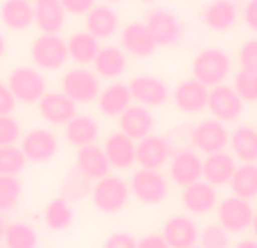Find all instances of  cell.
<instances>
[{
    "label": "cell",
    "instance_id": "cell-1",
    "mask_svg": "<svg viewBox=\"0 0 257 248\" xmlns=\"http://www.w3.org/2000/svg\"><path fill=\"white\" fill-rule=\"evenodd\" d=\"M232 72V61L223 50L205 48L194 54L192 59V77L201 81L208 88H214L219 84H226V79Z\"/></svg>",
    "mask_w": 257,
    "mask_h": 248
},
{
    "label": "cell",
    "instance_id": "cell-2",
    "mask_svg": "<svg viewBox=\"0 0 257 248\" xmlns=\"http://www.w3.org/2000/svg\"><path fill=\"white\" fill-rule=\"evenodd\" d=\"M93 205L104 214H115L120 210L126 208L128 199H131V190H128V183L120 176H104L99 181H95L93 190Z\"/></svg>",
    "mask_w": 257,
    "mask_h": 248
},
{
    "label": "cell",
    "instance_id": "cell-3",
    "mask_svg": "<svg viewBox=\"0 0 257 248\" xmlns=\"http://www.w3.org/2000/svg\"><path fill=\"white\" fill-rule=\"evenodd\" d=\"M128 190L140 203L145 205H158L167 199L169 194V181L158 172V169H138L133 172L128 181Z\"/></svg>",
    "mask_w": 257,
    "mask_h": 248
},
{
    "label": "cell",
    "instance_id": "cell-4",
    "mask_svg": "<svg viewBox=\"0 0 257 248\" xmlns=\"http://www.w3.org/2000/svg\"><path fill=\"white\" fill-rule=\"evenodd\" d=\"M99 90V77L95 75V70H88L86 66H77L72 70H68L61 77V93L68 95L75 104H90L97 99Z\"/></svg>",
    "mask_w": 257,
    "mask_h": 248
},
{
    "label": "cell",
    "instance_id": "cell-5",
    "mask_svg": "<svg viewBox=\"0 0 257 248\" xmlns=\"http://www.w3.org/2000/svg\"><path fill=\"white\" fill-rule=\"evenodd\" d=\"M30 57L36 68L41 70H59L66 66L68 57V43L59 34H41L30 45Z\"/></svg>",
    "mask_w": 257,
    "mask_h": 248
},
{
    "label": "cell",
    "instance_id": "cell-6",
    "mask_svg": "<svg viewBox=\"0 0 257 248\" xmlns=\"http://www.w3.org/2000/svg\"><path fill=\"white\" fill-rule=\"evenodd\" d=\"M214 212H217V223L230 235L248 230L255 217V208L250 205V201L239 199V196H226L217 203Z\"/></svg>",
    "mask_w": 257,
    "mask_h": 248
},
{
    "label": "cell",
    "instance_id": "cell-7",
    "mask_svg": "<svg viewBox=\"0 0 257 248\" xmlns=\"http://www.w3.org/2000/svg\"><path fill=\"white\" fill-rule=\"evenodd\" d=\"M7 86L12 90V95L16 97V102L21 104H39V99L48 93L45 77L30 66L16 68V70L9 72Z\"/></svg>",
    "mask_w": 257,
    "mask_h": 248
},
{
    "label": "cell",
    "instance_id": "cell-8",
    "mask_svg": "<svg viewBox=\"0 0 257 248\" xmlns=\"http://www.w3.org/2000/svg\"><path fill=\"white\" fill-rule=\"evenodd\" d=\"M169 181L176 183L178 187H187L196 181H203V158L196 149L183 147V149L172 151L169 158Z\"/></svg>",
    "mask_w": 257,
    "mask_h": 248
},
{
    "label": "cell",
    "instance_id": "cell-9",
    "mask_svg": "<svg viewBox=\"0 0 257 248\" xmlns=\"http://www.w3.org/2000/svg\"><path fill=\"white\" fill-rule=\"evenodd\" d=\"M190 140L194 145L196 151L201 154H217V151H226L228 140H230V131L226 129V124L208 117L194 124V129L190 131Z\"/></svg>",
    "mask_w": 257,
    "mask_h": 248
},
{
    "label": "cell",
    "instance_id": "cell-10",
    "mask_svg": "<svg viewBox=\"0 0 257 248\" xmlns=\"http://www.w3.org/2000/svg\"><path fill=\"white\" fill-rule=\"evenodd\" d=\"M205 108L210 111V117H214V120L223 124H232L239 120L241 113H244V102L239 99V95L235 93L232 86L219 84L214 88H210L208 106Z\"/></svg>",
    "mask_w": 257,
    "mask_h": 248
},
{
    "label": "cell",
    "instance_id": "cell-11",
    "mask_svg": "<svg viewBox=\"0 0 257 248\" xmlns=\"http://www.w3.org/2000/svg\"><path fill=\"white\" fill-rule=\"evenodd\" d=\"M128 90H131L133 102L140 104V106H147V108L163 106V104L169 102V86L154 75L133 77L131 84H128Z\"/></svg>",
    "mask_w": 257,
    "mask_h": 248
},
{
    "label": "cell",
    "instance_id": "cell-12",
    "mask_svg": "<svg viewBox=\"0 0 257 248\" xmlns=\"http://www.w3.org/2000/svg\"><path fill=\"white\" fill-rule=\"evenodd\" d=\"M145 25H147V30H149L156 45H174V43H178L183 36L181 21H178L176 14L169 12V9H154V12H149Z\"/></svg>",
    "mask_w": 257,
    "mask_h": 248
},
{
    "label": "cell",
    "instance_id": "cell-13",
    "mask_svg": "<svg viewBox=\"0 0 257 248\" xmlns=\"http://www.w3.org/2000/svg\"><path fill=\"white\" fill-rule=\"evenodd\" d=\"M172 142L163 136H147L136 142V163L142 169H158L165 167L172 158Z\"/></svg>",
    "mask_w": 257,
    "mask_h": 248
},
{
    "label": "cell",
    "instance_id": "cell-14",
    "mask_svg": "<svg viewBox=\"0 0 257 248\" xmlns=\"http://www.w3.org/2000/svg\"><path fill=\"white\" fill-rule=\"evenodd\" d=\"M21 149L25 154L27 163H48L57 156L59 151V140L52 131L48 129H32L23 136Z\"/></svg>",
    "mask_w": 257,
    "mask_h": 248
},
{
    "label": "cell",
    "instance_id": "cell-15",
    "mask_svg": "<svg viewBox=\"0 0 257 248\" xmlns=\"http://www.w3.org/2000/svg\"><path fill=\"white\" fill-rule=\"evenodd\" d=\"M208 93H210L208 86H203L201 81H196L192 77V79H183L172 90V102L181 113L196 115V113L205 111V106H208Z\"/></svg>",
    "mask_w": 257,
    "mask_h": 248
},
{
    "label": "cell",
    "instance_id": "cell-16",
    "mask_svg": "<svg viewBox=\"0 0 257 248\" xmlns=\"http://www.w3.org/2000/svg\"><path fill=\"white\" fill-rule=\"evenodd\" d=\"M181 203H183V208H185L187 214H194V217L208 214V212H212L219 203L217 187L205 183V181H196V183H192V185L183 187Z\"/></svg>",
    "mask_w": 257,
    "mask_h": 248
},
{
    "label": "cell",
    "instance_id": "cell-17",
    "mask_svg": "<svg viewBox=\"0 0 257 248\" xmlns=\"http://www.w3.org/2000/svg\"><path fill=\"white\" fill-rule=\"evenodd\" d=\"M163 239L167 241L169 248H192L199 244V226L194 223L192 217L185 214H176L169 217L163 223Z\"/></svg>",
    "mask_w": 257,
    "mask_h": 248
},
{
    "label": "cell",
    "instance_id": "cell-18",
    "mask_svg": "<svg viewBox=\"0 0 257 248\" xmlns=\"http://www.w3.org/2000/svg\"><path fill=\"white\" fill-rule=\"evenodd\" d=\"M39 115L50 124H63L66 127L77 115V104L68 95H63L61 90H52V93H45L39 99Z\"/></svg>",
    "mask_w": 257,
    "mask_h": 248
},
{
    "label": "cell",
    "instance_id": "cell-19",
    "mask_svg": "<svg viewBox=\"0 0 257 248\" xmlns=\"http://www.w3.org/2000/svg\"><path fill=\"white\" fill-rule=\"evenodd\" d=\"M120 131L128 136L131 140H142V138L151 136L154 133V127H156V120L151 115V108L147 106H140V104H131L120 117Z\"/></svg>",
    "mask_w": 257,
    "mask_h": 248
},
{
    "label": "cell",
    "instance_id": "cell-20",
    "mask_svg": "<svg viewBox=\"0 0 257 248\" xmlns=\"http://www.w3.org/2000/svg\"><path fill=\"white\" fill-rule=\"evenodd\" d=\"M120 41H122V50L138 59L151 57L156 52V48H158L145 23H128V25H124L120 32Z\"/></svg>",
    "mask_w": 257,
    "mask_h": 248
},
{
    "label": "cell",
    "instance_id": "cell-21",
    "mask_svg": "<svg viewBox=\"0 0 257 248\" xmlns=\"http://www.w3.org/2000/svg\"><path fill=\"white\" fill-rule=\"evenodd\" d=\"M237 169V160L228 151H217V154H208L203 158V181L214 187L228 185Z\"/></svg>",
    "mask_w": 257,
    "mask_h": 248
},
{
    "label": "cell",
    "instance_id": "cell-22",
    "mask_svg": "<svg viewBox=\"0 0 257 248\" xmlns=\"http://www.w3.org/2000/svg\"><path fill=\"white\" fill-rule=\"evenodd\" d=\"M66 16L61 0H34V23L41 34H59L66 25Z\"/></svg>",
    "mask_w": 257,
    "mask_h": 248
},
{
    "label": "cell",
    "instance_id": "cell-23",
    "mask_svg": "<svg viewBox=\"0 0 257 248\" xmlns=\"http://www.w3.org/2000/svg\"><path fill=\"white\" fill-rule=\"evenodd\" d=\"M77 169L84 174L90 181H99V178L111 174V163H108L104 147L99 145H88V147H79L77 151Z\"/></svg>",
    "mask_w": 257,
    "mask_h": 248
},
{
    "label": "cell",
    "instance_id": "cell-24",
    "mask_svg": "<svg viewBox=\"0 0 257 248\" xmlns=\"http://www.w3.org/2000/svg\"><path fill=\"white\" fill-rule=\"evenodd\" d=\"M117 30H120V16L108 5H95L86 14V32L93 34L95 39H111Z\"/></svg>",
    "mask_w": 257,
    "mask_h": 248
},
{
    "label": "cell",
    "instance_id": "cell-25",
    "mask_svg": "<svg viewBox=\"0 0 257 248\" xmlns=\"http://www.w3.org/2000/svg\"><path fill=\"white\" fill-rule=\"evenodd\" d=\"M104 154H106L111 167L115 169H128L136 163V140H131L122 131H115L104 142Z\"/></svg>",
    "mask_w": 257,
    "mask_h": 248
},
{
    "label": "cell",
    "instance_id": "cell-26",
    "mask_svg": "<svg viewBox=\"0 0 257 248\" xmlns=\"http://www.w3.org/2000/svg\"><path fill=\"white\" fill-rule=\"evenodd\" d=\"M131 104L133 97L128 84H120V81H113L111 86L102 88L97 95V106L106 117H120Z\"/></svg>",
    "mask_w": 257,
    "mask_h": 248
},
{
    "label": "cell",
    "instance_id": "cell-27",
    "mask_svg": "<svg viewBox=\"0 0 257 248\" xmlns=\"http://www.w3.org/2000/svg\"><path fill=\"white\" fill-rule=\"evenodd\" d=\"M93 68L99 79H117L126 70V52L115 45H102L93 61Z\"/></svg>",
    "mask_w": 257,
    "mask_h": 248
},
{
    "label": "cell",
    "instance_id": "cell-28",
    "mask_svg": "<svg viewBox=\"0 0 257 248\" xmlns=\"http://www.w3.org/2000/svg\"><path fill=\"white\" fill-rule=\"evenodd\" d=\"M230 154L241 163H257V129L248 124H239L230 131Z\"/></svg>",
    "mask_w": 257,
    "mask_h": 248
},
{
    "label": "cell",
    "instance_id": "cell-29",
    "mask_svg": "<svg viewBox=\"0 0 257 248\" xmlns=\"http://www.w3.org/2000/svg\"><path fill=\"white\" fill-rule=\"evenodd\" d=\"M0 21L5 27L25 32L34 25V3L30 0H5L0 5Z\"/></svg>",
    "mask_w": 257,
    "mask_h": 248
},
{
    "label": "cell",
    "instance_id": "cell-30",
    "mask_svg": "<svg viewBox=\"0 0 257 248\" xmlns=\"http://www.w3.org/2000/svg\"><path fill=\"white\" fill-rule=\"evenodd\" d=\"M239 18V9L232 0H212L210 5H205L203 9V23L205 27L214 32H226Z\"/></svg>",
    "mask_w": 257,
    "mask_h": 248
},
{
    "label": "cell",
    "instance_id": "cell-31",
    "mask_svg": "<svg viewBox=\"0 0 257 248\" xmlns=\"http://www.w3.org/2000/svg\"><path fill=\"white\" fill-rule=\"evenodd\" d=\"M97 138H99V124L90 115H75L66 124V140L70 145H75L77 149L95 145Z\"/></svg>",
    "mask_w": 257,
    "mask_h": 248
},
{
    "label": "cell",
    "instance_id": "cell-32",
    "mask_svg": "<svg viewBox=\"0 0 257 248\" xmlns=\"http://www.w3.org/2000/svg\"><path fill=\"white\" fill-rule=\"evenodd\" d=\"M66 43H68V57H70L77 66H88V63H93L99 48H102L99 39H95L88 32H75Z\"/></svg>",
    "mask_w": 257,
    "mask_h": 248
},
{
    "label": "cell",
    "instance_id": "cell-33",
    "mask_svg": "<svg viewBox=\"0 0 257 248\" xmlns=\"http://www.w3.org/2000/svg\"><path fill=\"white\" fill-rule=\"evenodd\" d=\"M228 185L232 190V196H239V199H246V201L257 199V163L237 165Z\"/></svg>",
    "mask_w": 257,
    "mask_h": 248
},
{
    "label": "cell",
    "instance_id": "cell-34",
    "mask_svg": "<svg viewBox=\"0 0 257 248\" xmlns=\"http://www.w3.org/2000/svg\"><path fill=\"white\" fill-rule=\"evenodd\" d=\"M72 217H75V212H72L68 199H63V196L50 201L43 210V221L50 230H66L72 223Z\"/></svg>",
    "mask_w": 257,
    "mask_h": 248
},
{
    "label": "cell",
    "instance_id": "cell-35",
    "mask_svg": "<svg viewBox=\"0 0 257 248\" xmlns=\"http://www.w3.org/2000/svg\"><path fill=\"white\" fill-rule=\"evenodd\" d=\"M5 246L7 248H36L39 246V235L30 223L16 221L5 228Z\"/></svg>",
    "mask_w": 257,
    "mask_h": 248
},
{
    "label": "cell",
    "instance_id": "cell-36",
    "mask_svg": "<svg viewBox=\"0 0 257 248\" xmlns=\"http://www.w3.org/2000/svg\"><path fill=\"white\" fill-rule=\"evenodd\" d=\"M27 158L21 147L7 145L0 147V176H18L25 169Z\"/></svg>",
    "mask_w": 257,
    "mask_h": 248
},
{
    "label": "cell",
    "instance_id": "cell-37",
    "mask_svg": "<svg viewBox=\"0 0 257 248\" xmlns=\"http://www.w3.org/2000/svg\"><path fill=\"white\" fill-rule=\"evenodd\" d=\"M232 88L244 104H257V72L239 68L232 77Z\"/></svg>",
    "mask_w": 257,
    "mask_h": 248
},
{
    "label": "cell",
    "instance_id": "cell-38",
    "mask_svg": "<svg viewBox=\"0 0 257 248\" xmlns=\"http://www.w3.org/2000/svg\"><path fill=\"white\" fill-rule=\"evenodd\" d=\"M23 185L16 176H0V212H9L21 201Z\"/></svg>",
    "mask_w": 257,
    "mask_h": 248
},
{
    "label": "cell",
    "instance_id": "cell-39",
    "mask_svg": "<svg viewBox=\"0 0 257 248\" xmlns=\"http://www.w3.org/2000/svg\"><path fill=\"white\" fill-rule=\"evenodd\" d=\"M90 190H93L90 178H86L84 174L75 167L66 176V183H63V199H84Z\"/></svg>",
    "mask_w": 257,
    "mask_h": 248
},
{
    "label": "cell",
    "instance_id": "cell-40",
    "mask_svg": "<svg viewBox=\"0 0 257 248\" xmlns=\"http://www.w3.org/2000/svg\"><path fill=\"white\" fill-rule=\"evenodd\" d=\"M199 246L201 248H230V232H226L219 223L205 226L199 230Z\"/></svg>",
    "mask_w": 257,
    "mask_h": 248
},
{
    "label": "cell",
    "instance_id": "cell-41",
    "mask_svg": "<svg viewBox=\"0 0 257 248\" xmlns=\"http://www.w3.org/2000/svg\"><path fill=\"white\" fill-rule=\"evenodd\" d=\"M21 140V122L12 115H0V147L16 145Z\"/></svg>",
    "mask_w": 257,
    "mask_h": 248
},
{
    "label": "cell",
    "instance_id": "cell-42",
    "mask_svg": "<svg viewBox=\"0 0 257 248\" xmlns=\"http://www.w3.org/2000/svg\"><path fill=\"white\" fill-rule=\"evenodd\" d=\"M241 70H253L257 72V39H248L246 43H241L239 52H237Z\"/></svg>",
    "mask_w": 257,
    "mask_h": 248
},
{
    "label": "cell",
    "instance_id": "cell-43",
    "mask_svg": "<svg viewBox=\"0 0 257 248\" xmlns=\"http://www.w3.org/2000/svg\"><path fill=\"white\" fill-rule=\"evenodd\" d=\"M136 246H138V239L131 237L128 232H113L102 244V248H136Z\"/></svg>",
    "mask_w": 257,
    "mask_h": 248
},
{
    "label": "cell",
    "instance_id": "cell-44",
    "mask_svg": "<svg viewBox=\"0 0 257 248\" xmlns=\"http://www.w3.org/2000/svg\"><path fill=\"white\" fill-rule=\"evenodd\" d=\"M61 5L70 16H86L97 5V0H61Z\"/></svg>",
    "mask_w": 257,
    "mask_h": 248
},
{
    "label": "cell",
    "instance_id": "cell-45",
    "mask_svg": "<svg viewBox=\"0 0 257 248\" xmlns=\"http://www.w3.org/2000/svg\"><path fill=\"white\" fill-rule=\"evenodd\" d=\"M14 108H16V97L12 95L9 86L0 81V115H12Z\"/></svg>",
    "mask_w": 257,
    "mask_h": 248
},
{
    "label": "cell",
    "instance_id": "cell-46",
    "mask_svg": "<svg viewBox=\"0 0 257 248\" xmlns=\"http://www.w3.org/2000/svg\"><path fill=\"white\" fill-rule=\"evenodd\" d=\"M241 18L253 32H257V0H248L241 9Z\"/></svg>",
    "mask_w": 257,
    "mask_h": 248
},
{
    "label": "cell",
    "instance_id": "cell-47",
    "mask_svg": "<svg viewBox=\"0 0 257 248\" xmlns=\"http://www.w3.org/2000/svg\"><path fill=\"white\" fill-rule=\"evenodd\" d=\"M136 248H169V246H167V241L163 239L160 232H151V235H145L142 239H138Z\"/></svg>",
    "mask_w": 257,
    "mask_h": 248
},
{
    "label": "cell",
    "instance_id": "cell-48",
    "mask_svg": "<svg viewBox=\"0 0 257 248\" xmlns=\"http://www.w3.org/2000/svg\"><path fill=\"white\" fill-rule=\"evenodd\" d=\"M232 248H257V239H241L239 244H235Z\"/></svg>",
    "mask_w": 257,
    "mask_h": 248
},
{
    "label": "cell",
    "instance_id": "cell-49",
    "mask_svg": "<svg viewBox=\"0 0 257 248\" xmlns=\"http://www.w3.org/2000/svg\"><path fill=\"white\" fill-rule=\"evenodd\" d=\"M5 52H7V41H5V36L0 34V59L5 57Z\"/></svg>",
    "mask_w": 257,
    "mask_h": 248
},
{
    "label": "cell",
    "instance_id": "cell-50",
    "mask_svg": "<svg viewBox=\"0 0 257 248\" xmlns=\"http://www.w3.org/2000/svg\"><path fill=\"white\" fill-rule=\"evenodd\" d=\"M250 230H253V239H257V212L253 217V223H250Z\"/></svg>",
    "mask_w": 257,
    "mask_h": 248
},
{
    "label": "cell",
    "instance_id": "cell-51",
    "mask_svg": "<svg viewBox=\"0 0 257 248\" xmlns=\"http://www.w3.org/2000/svg\"><path fill=\"white\" fill-rule=\"evenodd\" d=\"M5 221H3V217H0V244H3V239H5Z\"/></svg>",
    "mask_w": 257,
    "mask_h": 248
},
{
    "label": "cell",
    "instance_id": "cell-52",
    "mask_svg": "<svg viewBox=\"0 0 257 248\" xmlns=\"http://www.w3.org/2000/svg\"><path fill=\"white\" fill-rule=\"evenodd\" d=\"M104 3H120V0H104Z\"/></svg>",
    "mask_w": 257,
    "mask_h": 248
},
{
    "label": "cell",
    "instance_id": "cell-53",
    "mask_svg": "<svg viewBox=\"0 0 257 248\" xmlns=\"http://www.w3.org/2000/svg\"><path fill=\"white\" fill-rule=\"evenodd\" d=\"M140 3H156V0H140Z\"/></svg>",
    "mask_w": 257,
    "mask_h": 248
},
{
    "label": "cell",
    "instance_id": "cell-54",
    "mask_svg": "<svg viewBox=\"0 0 257 248\" xmlns=\"http://www.w3.org/2000/svg\"><path fill=\"white\" fill-rule=\"evenodd\" d=\"M192 248H201V246H199V244H196V246H192Z\"/></svg>",
    "mask_w": 257,
    "mask_h": 248
},
{
    "label": "cell",
    "instance_id": "cell-55",
    "mask_svg": "<svg viewBox=\"0 0 257 248\" xmlns=\"http://www.w3.org/2000/svg\"><path fill=\"white\" fill-rule=\"evenodd\" d=\"M0 248H7V246H0Z\"/></svg>",
    "mask_w": 257,
    "mask_h": 248
},
{
    "label": "cell",
    "instance_id": "cell-56",
    "mask_svg": "<svg viewBox=\"0 0 257 248\" xmlns=\"http://www.w3.org/2000/svg\"><path fill=\"white\" fill-rule=\"evenodd\" d=\"M30 3H32V0H30Z\"/></svg>",
    "mask_w": 257,
    "mask_h": 248
}]
</instances>
